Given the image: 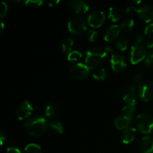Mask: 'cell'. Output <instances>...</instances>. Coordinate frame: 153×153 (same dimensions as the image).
<instances>
[{
	"label": "cell",
	"instance_id": "cell-1",
	"mask_svg": "<svg viewBox=\"0 0 153 153\" xmlns=\"http://www.w3.org/2000/svg\"><path fill=\"white\" fill-rule=\"evenodd\" d=\"M111 52L110 47L103 48L97 46L89 49L86 52L85 64L90 69H95L103 62L107 57L108 52Z\"/></svg>",
	"mask_w": 153,
	"mask_h": 153
},
{
	"label": "cell",
	"instance_id": "cell-2",
	"mask_svg": "<svg viewBox=\"0 0 153 153\" xmlns=\"http://www.w3.org/2000/svg\"><path fill=\"white\" fill-rule=\"evenodd\" d=\"M49 124L46 118L43 117H34L25 121L24 128L31 136L40 137L46 132Z\"/></svg>",
	"mask_w": 153,
	"mask_h": 153
},
{
	"label": "cell",
	"instance_id": "cell-3",
	"mask_svg": "<svg viewBox=\"0 0 153 153\" xmlns=\"http://www.w3.org/2000/svg\"><path fill=\"white\" fill-rule=\"evenodd\" d=\"M135 124L142 134H149L153 131V117L146 113L140 114L136 117Z\"/></svg>",
	"mask_w": 153,
	"mask_h": 153
},
{
	"label": "cell",
	"instance_id": "cell-4",
	"mask_svg": "<svg viewBox=\"0 0 153 153\" xmlns=\"http://www.w3.org/2000/svg\"><path fill=\"white\" fill-rule=\"evenodd\" d=\"M68 29L71 34L79 36L84 34L88 30L87 22L82 17H76L71 19L68 22Z\"/></svg>",
	"mask_w": 153,
	"mask_h": 153
},
{
	"label": "cell",
	"instance_id": "cell-5",
	"mask_svg": "<svg viewBox=\"0 0 153 153\" xmlns=\"http://www.w3.org/2000/svg\"><path fill=\"white\" fill-rule=\"evenodd\" d=\"M138 97L142 101L149 102L153 100V82L145 81L142 82L137 89Z\"/></svg>",
	"mask_w": 153,
	"mask_h": 153
},
{
	"label": "cell",
	"instance_id": "cell-6",
	"mask_svg": "<svg viewBox=\"0 0 153 153\" xmlns=\"http://www.w3.org/2000/svg\"><path fill=\"white\" fill-rule=\"evenodd\" d=\"M91 69L85 64L79 63L73 65L70 69V73L73 78L77 80H84L89 76Z\"/></svg>",
	"mask_w": 153,
	"mask_h": 153
},
{
	"label": "cell",
	"instance_id": "cell-7",
	"mask_svg": "<svg viewBox=\"0 0 153 153\" xmlns=\"http://www.w3.org/2000/svg\"><path fill=\"white\" fill-rule=\"evenodd\" d=\"M147 54L148 52L143 45H134L130 52V61L132 64H139L144 61Z\"/></svg>",
	"mask_w": 153,
	"mask_h": 153
},
{
	"label": "cell",
	"instance_id": "cell-8",
	"mask_svg": "<svg viewBox=\"0 0 153 153\" xmlns=\"http://www.w3.org/2000/svg\"><path fill=\"white\" fill-rule=\"evenodd\" d=\"M105 14L101 10H94L91 12L88 18V24L94 28H98L104 24Z\"/></svg>",
	"mask_w": 153,
	"mask_h": 153
},
{
	"label": "cell",
	"instance_id": "cell-9",
	"mask_svg": "<svg viewBox=\"0 0 153 153\" xmlns=\"http://www.w3.org/2000/svg\"><path fill=\"white\" fill-rule=\"evenodd\" d=\"M126 61L125 58L120 54H113L111 58V67L116 73L122 72L126 68Z\"/></svg>",
	"mask_w": 153,
	"mask_h": 153
},
{
	"label": "cell",
	"instance_id": "cell-10",
	"mask_svg": "<svg viewBox=\"0 0 153 153\" xmlns=\"http://www.w3.org/2000/svg\"><path fill=\"white\" fill-rule=\"evenodd\" d=\"M33 106L28 101H23L17 108L16 117L19 120H24L28 119V117L32 114Z\"/></svg>",
	"mask_w": 153,
	"mask_h": 153
},
{
	"label": "cell",
	"instance_id": "cell-11",
	"mask_svg": "<svg viewBox=\"0 0 153 153\" xmlns=\"http://www.w3.org/2000/svg\"><path fill=\"white\" fill-rule=\"evenodd\" d=\"M137 14L146 22H150L153 20V6L145 4L137 9Z\"/></svg>",
	"mask_w": 153,
	"mask_h": 153
},
{
	"label": "cell",
	"instance_id": "cell-12",
	"mask_svg": "<svg viewBox=\"0 0 153 153\" xmlns=\"http://www.w3.org/2000/svg\"><path fill=\"white\" fill-rule=\"evenodd\" d=\"M136 90L137 88L132 86H130V88L127 90L123 97V101L127 105L135 106L137 105L139 97L138 94L136 93Z\"/></svg>",
	"mask_w": 153,
	"mask_h": 153
},
{
	"label": "cell",
	"instance_id": "cell-13",
	"mask_svg": "<svg viewBox=\"0 0 153 153\" xmlns=\"http://www.w3.org/2000/svg\"><path fill=\"white\" fill-rule=\"evenodd\" d=\"M140 153H153V137L146 135L141 139L139 145Z\"/></svg>",
	"mask_w": 153,
	"mask_h": 153
},
{
	"label": "cell",
	"instance_id": "cell-14",
	"mask_svg": "<svg viewBox=\"0 0 153 153\" xmlns=\"http://www.w3.org/2000/svg\"><path fill=\"white\" fill-rule=\"evenodd\" d=\"M70 7L73 12L77 14L86 13L89 10V6L85 1L81 0H74L70 2Z\"/></svg>",
	"mask_w": 153,
	"mask_h": 153
},
{
	"label": "cell",
	"instance_id": "cell-15",
	"mask_svg": "<svg viewBox=\"0 0 153 153\" xmlns=\"http://www.w3.org/2000/svg\"><path fill=\"white\" fill-rule=\"evenodd\" d=\"M120 31V27L117 25H111L107 27L104 34V40L110 42L118 37Z\"/></svg>",
	"mask_w": 153,
	"mask_h": 153
},
{
	"label": "cell",
	"instance_id": "cell-16",
	"mask_svg": "<svg viewBox=\"0 0 153 153\" xmlns=\"http://www.w3.org/2000/svg\"><path fill=\"white\" fill-rule=\"evenodd\" d=\"M136 134H137V131L134 127L128 126L124 130H123L122 134H121V139L122 141L125 144H128L133 142L136 137Z\"/></svg>",
	"mask_w": 153,
	"mask_h": 153
},
{
	"label": "cell",
	"instance_id": "cell-17",
	"mask_svg": "<svg viewBox=\"0 0 153 153\" xmlns=\"http://www.w3.org/2000/svg\"><path fill=\"white\" fill-rule=\"evenodd\" d=\"M131 123V120L126 117L123 115L118 116L114 120V126L119 130H124L127 127L129 126L130 123Z\"/></svg>",
	"mask_w": 153,
	"mask_h": 153
},
{
	"label": "cell",
	"instance_id": "cell-18",
	"mask_svg": "<svg viewBox=\"0 0 153 153\" xmlns=\"http://www.w3.org/2000/svg\"><path fill=\"white\" fill-rule=\"evenodd\" d=\"M49 126L51 131L55 134H61L64 133V128L62 123L58 120H53L49 123Z\"/></svg>",
	"mask_w": 153,
	"mask_h": 153
},
{
	"label": "cell",
	"instance_id": "cell-19",
	"mask_svg": "<svg viewBox=\"0 0 153 153\" xmlns=\"http://www.w3.org/2000/svg\"><path fill=\"white\" fill-rule=\"evenodd\" d=\"M73 43H74V41H73V39H72L71 37H67V38L64 39L63 40L62 43H61V50H62V52L64 55L70 54L71 52Z\"/></svg>",
	"mask_w": 153,
	"mask_h": 153
},
{
	"label": "cell",
	"instance_id": "cell-20",
	"mask_svg": "<svg viewBox=\"0 0 153 153\" xmlns=\"http://www.w3.org/2000/svg\"><path fill=\"white\" fill-rule=\"evenodd\" d=\"M108 16L109 19L114 22H116L120 20L121 17V13L120 10L115 7H111L108 9Z\"/></svg>",
	"mask_w": 153,
	"mask_h": 153
},
{
	"label": "cell",
	"instance_id": "cell-21",
	"mask_svg": "<svg viewBox=\"0 0 153 153\" xmlns=\"http://www.w3.org/2000/svg\"><path fill=\"white\" fill-rule=\"evenodd\" d=\"M92 75L94 79L99 81L105 80L106 76H107L105 70L102 67H97V68L94 69L92 71Z\"/></svg>",
	"mask_w": 153,
	"mask_h": 153
},
{
	"label": "cell",
	"instance_id": "cell-22",
	"mask_svg": "<svg viewBox=\"0 0 153 153\" xmlns=\"http://www.w3.org/2000/svg\"><path fill=\"white\" fill-rule=\"evenodd\" d=\"M134 111H135V106L126 105L123 108V115L132 121L134 119Z\"/></svg>",
	"mask_w": 153,
	"mask_h": 153
},
{
	"label": "cell",
	"instance_id": "cell-23",
	"mask_svg": "<svg viewBox=\"0 0 153 153\" xmlns=\"http://www.w3.org/2000/svg\"><path fill=\"white\" fill-rule=\"evenodd\" d=\"M134 22L132 19H126L120 24V30L123 31H130L134 28Z\"/></svg>",
	"mask_w": 153,
	"mask_h": 153
},
{
	"label": "cell",
	"instance_id": "cell-24",
	"mask_svg": "<svg viewBox=\"0 0 153 153\" xmlns=\"http://www.w3.org/2000/svg\"><path fill=\"white\" fill-rule=\"evenodd\" d=\"M24 153H43L41 147L36 143H29L24 149Z\"/></svg>",
	"mask_w": 153,
	"mask_h": 153
},
{
	"label": "cell",
	"instance_id": "cell-25",
	"mask_svg": "<svg viewBox=\"0 0 153 153\" xmlns=\"http://www.w3.org/2000/svg\"><path fill=\"white\" fill-rule=\"evenodd\" d=\"M128 46V40L126 38H120L115 43V48L118 51L124 52L127 49Z\"/></svg>",
	"mask_w": 153,
	"mask_h": 153
},
{
	"label": "cell",
	"instance_id": "cell-26",
	"mask_svg": "<svg viewBox=\"0 0 153 153\" xmlns=\"http://www.w3.org/2000/svg\"><path fill=\"white\" fill-rule=\"evenodd\" d=\"M57 113V108L53 103H49L46 108L45 114L47 118H53Z\"/></svg>",
	"mask_w": 153,
	"mask_h": 153
},
{
	"label": "cell",
	"instance_id": "cell-27",
	"mask_svg": "<svg viewBox=\"0 0 153 153\" xmlns=\"http://www.w3.org/2000/svg\"><path fill=\"white\" fill-rule=\"evenodd\" d=\"M82 58V54L79 51H73L68 54L67 55V59L70 61H76L78 60L81 59Z\"/></svg>",
	"mask_w": 153,
	"mask_h": 153
},
{
	"label": "cell",
	"instance_id": "cell-28",
	"mask_svg": "<svg viewBox=\"0 0 153 153\" xmlns=\"http://www.w3.org/2000/svg\"><path fill=\"white\" fill-rule=\"evenodd\" d=\"M24 4H25L28 7H40V5L43 4V1L41 0H28V1H24Z\"/></svg>",
	"mask_w": 153,
	"mask_h": 153
},
{
	"label": "cell",
	"instance_id": "cell-29",
	"mask_svg": "<svg viewBox=\"0 0 153 153\" xmlns=\"http://www.w3.org/2000/svg\"><path fill=\"white\" fill-rule=\"evenodd\" d=\"M144 64L146 67H151L153 64V51H149L144 60Z\"/></svg>",
	"mask_w": 153,
	"mask_h": 153
},
{
	"label": "cell",
	"instance_id": "cell-30",
	"mask_svg": "<svg viewBox=\"0 0 153 153\" xmlns=\"http://www.w3.org/2000/svg\"><path fill=\"white\" fill-rule=\"evenodd\" d=\"M98 37V32L95 30H90L88 31V39L90 42H94Z\"/></svg>",
	"mask_w": 153,
	"mask_h": 153
},
{
	"label": "cell",
	"instance_id": "cell-31",
	"mask_svg": "<svg viewBox=\"0 0 153 153\" xmlns=\"http://www.w3.org/2000/svg\"><path fill=\"white\" fill-rule=\"evenodd\" d=\"M7 10H8V8H7V4L5 2H4V1H1V9H0V16L1 18H3L4 16H6V14L7 13Z\"/></svg>",
	"mask_w": 153,
	"mask_h": 153
},
{
	"label": "cell",
	"instance_id": "cell-32",
	"mask_svg": "<svg viewBox=\"0 0 153 153\" xmlns=\"http://www.w3.org/2000/svg\"><path fill=\"white\" fill-rule=\"evenodd\" d=\"M142 78H143V76H142V75L140 74V73H138V74L136 75L135 77H134L133 84L131 85V86H132V87H134V88H137V86H138V85L140 84V82H141Z\"/></svg>",
	"mask_w": 153,
	"mask_h": 153
},
{
	"label": "cell",
	"instance_id": "cell-33",
	"mask_svg": "<svg viewBox=\"0 0 153 153\" xmlns=\"http://www.w3.org/2000/svg\"><path fill=\"white\" fill-rule=\"evenodd\" d=\"M126 12L127 14L133 15L134 14V13H137V7H134V5H131V6L130 5L126 7Z\"/></svg>",
	"mask_w": 153,
	"mask_h": 153
},
{
	"label": "cell",
	"instance_id": "cell-34",
	"mask_svg": "<svg viewBox=\"0 0 153 153\" xmlns=\"http://www.w3.org/2000/svg\"><path fill=\"white\" fill-rule=\"evenodd\" d=\"M144 34L146 35H152L153 34V23H149L146 25L144 30Z\"/></svg>",
	"mask_w": 153,
	"mask_h": 153
},
{
	"label": "cell",
	"instance_id": "cell-35",
	"mask_svg": "<svg viewBox=\"0 0 153 153\" xmlns=\"http://www.w3.org/2000/svg\"><path fill=\"white\" fill-rule=\"evenodd\" d=\"M143 40H144V37H143V34H137L134 39V43H135V45H141Z\"/></svg>",
	"mask_w": 153,
	"mask_h": 153
},
{
	"label": "cell",
	"instance_id": "cell-36",
	"mask_svg": "<svg viewBox=\"0 0 153 153\" xmlns=\"http://www.w3.org/2000/svg\"><path fill=\"white\" fill-rule=\"evenodd\" d=\"M146 45L149 49H152L153 48V34L149 36L146 40Z\"/></svg>",
	"mask_w": 153,
	"mask_h": 153
},
{
	"label": "cell",
	"instance_id": "cell-37",
	"mask_svg": "<svg viewBox=\"0 0 153 153\" xmlns=\"http://www.w3.org/2000/svg\"><path fill=\"white\" fill-rule=\"evenodd\" d=\"M6 153H21L20 149L15 146H10L8 147L6 150Z\"/></svg>",
	"mask_w": 153,
	"mask_h": 153
},
{
	"label": "cell",
	"instance_id": "cell-38",
	"mask_svg": "<svg viewBox=\"0 0 153 153\" xmlns=\"http://www.w3.org/2000/svg\"><path fill=\"white\" fill-rule=\"evenodd\" d=\"M7 140V137H6V134L4 133V131H1V134H0V141H1V144L3 145L4 142Z\"/></svg>",
	"mask_w": 153,
	"mask_h": 153
},
{
	"label": "cell",
	"instance_id": "cell-39",
	"mask_svg": "<svg viewBox=\"0 0 153 153\" xmlns=\"http://www.w3.org/2000/svg\"><path fill=\"white\" fill-rule=\"evenodd\" d=\"M60 2V1H50L48 2V4H49L50 7H52V6H55V4H58Z\"/></svg>",
	"mask_w": 153,
	"mask_h": 153
},
{
	"label": "cell",
	"instance_id": "cell-40",
	"mask_svg": "<svg viewBox=\"0 0 153 153\" xmlns=\"http://www.w3.org/2000/svg\"><path fill=\"white\" fill-rule=\"evenodd\" d=\"M131 4H139L141 3V1H131Z\"/></svg>",
	"mask_w": 153,
	"mask_h": 153
},
{
	"label": "cell",
	"instance_id": "cell-41",
	"mask_svg": "<svg viewBox=\"0 0 153 153\" xmlns=\"http://www.w3.org/2000/svg\"><path fill=\"white\" fill-rule=\"evenodd\" d=\"M4 28V22H1V32H2Z\"/></svg>",
	"mask_w": 153,
	"mask_h": 153
}]
</instances>
